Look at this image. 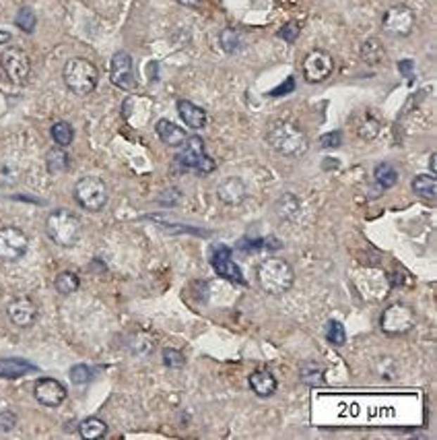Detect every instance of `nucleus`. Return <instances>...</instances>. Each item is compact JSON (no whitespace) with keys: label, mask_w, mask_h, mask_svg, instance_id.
Instances as JSON below:
<instances>
[{"label":"nucleus","mask_w":437,"mask_h":440,"mask_svg":"<svg viewBox=\"0 0 437 440\" xmlns=\"http://www.w3.org/2000/svg\"><path fill=\"white\" fill-rule=\"evenodd\" d=\"M266 143L270 145V149H274L277 153L285 157H299L310 149L308 135L297 124L287 122V120H279L268 126Z\"/></svg>","instance_id":"obj_1"},{"label":"nucleus","mask_w":437,"mask_h":440,"mask_svg":"<svg viewBox=\"0 0 437 440\" xmlns=\"http://www.w3.org/2000/svg\"><path fill=\"white\" fill-rule=\"evenodd\" d=\"M256 279H258V286L266 293L283 295V293H287L293 288L295 271H293V267L287 261L270 257V259H266V261L258 264Z\"/></svg>","instance_id":"obj_2"},{"label":"nucleus","mask_w":437,"mask_h":440,"mask_svg":"<svg viewBox=\"0 0 437 440\" xmlns=\"http://www.w3.org/2000/svg\"><path fill=\"white\" fill-rule=\"evenodd\" d=\"M46 232L52 238V242H56L62 248H72L83 232L81 219L66 211V209H56L48 215L46 219Z\"/></svg>","instance_id":"obj_3"},{"label":"nucleus","mask_w":437,"mask_h":440,"mask_svg":"<svg viewBox=\"0 0 437 440\" xmlns=\"http://www.w3.org/2000/svg\"><path fill=\"white\" fill-rule=\"evenodd\" d=\"M64 83L77 95H89L93 89L97 87L99 81V73L97 66L87 59H70L64 64L62 71Z\"/></svg>","instance_id":"obj_4"},{"label":"nucleus","mask_w":437,"mask_h":440,"mask_svg":"<svg viewBox=\"0 0 437 440\" xmlns=\"http://www.w3.org/2000/svg\"><path fill=\"white\" fill-rule=\"evenodd\" d=\"M108 186L101 178L85 176L75 184V199L85 211L97 213L108 205Z\"/></svg>","instance_id":"obj_5"},{"label":"nucleus","mask_w":437,"mask_h":440,"mask_svg":"<svg viewBox=\"0 0 437 440\" xmlns=\"http://www.w3.org/2000/svg\"><path fill=\"white\" fill-rule=\"evenodd\" d=\"M182 147H184L182 153L175 157V161H177L182 168L194 170V172H198V174H210V172L217 168L215 159L206 155V151H204V141L201 137H188L186 143Z\"/></svg>","instance_id":"obj_6"},{"label":"nucleus","mask_w":437,"mask_h":440,"mask_svg":"<svg viewBox=\"0 0 437 440\" xmlns=\"http://www.w3.org/2000/svg\"><path fill=\"white\" fill-rule=\"evenodd\" d=\"M414 312L407 304H392L381 312L379 326L386 335H405L414 326Z\"/></svg>","instance_id":"obj_7"},{"label":"nucleus","mask_w":437,"mask_h":440,"mask_svg":"<svg viewBox=\"0 0 437 440\" xmlns=\"http://www.w3.org/2000/svg\"><path fill=\"white\" fill-rule=\"evenodd\" d=\"M30 246V238L23 230L15 226L0 228V261L4 263H15L25 257Z\"/></svg>","instance_id":"obj_8"},{"label":"nucleus","mask_w":437,"mask_h":440,"mask_svg":"<svg viewBox=\"0 0 437 440\" xmlns=\"http://www.w3.org/2000/svg\"><path fill=\"white\" fill-rule=\"evenodd\" d=\"M0 66H2L4 75L8 77V81H13L15 85L27 83L31 73V60L21 48H6L0 54Z\"/></svg>","instance_id":"obj_9"},{"label":"nucleus","mask_w":437,"mask_h":440,"mask_svg":"<svg viewBox=\"0 0 437 440\" xmlns=\"http://www.w3.org/2000/svg\"><path fill=\"white\" fill-rule=\"evenodd\" d=\"M414 13L407 4H394L384 13V21L381 28L386 33L396 35V37H405L410 31L414 30Z\"/></svg>","instance_id":"obj_10"},{"label":"nucleus","mask_w":437,"mask_h":440,"mask_svg":"<svg viewBox=\"0 0 437 440\" xmlns=\"http://www.w3.org/2000/svg\"><path fill=\"white\" fill-rule=\"evenodd\" d=\"M303 79L308 83H322L334 71V60L326 50H312L301 64Z\"/></svg>","instance_id":"obj_11"},{"label":"nucleus","mask_w":437,"mask_h":440,"mask_svg":"<svg viewBox=\"0 0 437 440\" xmlns=\"http://www.w3.org/2000/svg\"><path fill=\"white\" fill-rule=\"evenodd\" d=\"M110 79L116 87L124 91H132L137 87V79H134V66H132V56L124 50L116 52L112 56L110 64Z\"/></svg>","instance_id":"obj_12"},{"label":"nucleus","mask_w":437,"mask_h":440,"mask_svg":"<svg viewBox=\"0 0 437 440\" xmlns=\"http://www.w3.org/2000/svg\"><path fill=\"white\" fill-rule=\"evenodd\" d=\"M33 397L46 408H58L66 399V389L56 379H39L33 386Z\"/></svg>","instance_id":"obj_13"},{"label":"nucleus","mask_w":437,"mask_h":440,"mask_svg":"<svg viewBox=\"0 0 437 440\" xmlns=\"http://www.w3.org/2000/svg\"><path fill=\"white\" fill-rule=\"evenodd\" d=\"M6 314L11 323L21 329H30L31 324L37 321V306L31 302L30 298H15L6 306Z\"/></svg>","instance_id":"obj_14"},{"label":"nucleus","mask_w":437,"mask_h":440,"mask_svg":"<svg viewBox=\"0 0 437 440\" xmlns=\"http://www.w3.org/2000/svg\"><path fill=\"white\" fill-rule=\"evenodd\" d=\"M210 264H213V269H215L221 277H225V279H229V281H237V283H246L243 273H241V269L232 261V250H229L227 246H219V248L213 252Z\"/></svg>","instance_id":"obj_15"},{"label":"nucleus","mask_w":437,"mask_h":440,"mask_svg":"<svg viewBox=\"0 0 437 440\" xmlns=\"http://www.w3.org/2000/svg\"><path fill=\"white\" fill-rule=\"evenodd\" d=\"M217 197L221 203L229 207H237L241 205L248 197V188H246V182L241 178H227L223 180L219 186H217Z\"/></svg>","instance_id":"obj_16"},{"label":"nucleus","mask_w":437,"mask_h":440,"mask_svg":"<svg viewBox=\"0 0 437 440\" xmlns=\"http://www.w3.org/2000/svg\"><path fill=\"white\" fill-rule=\"evenodd\" d=\"M35 370H37V366H33L31 362L23 360V358H2L0 360V379L15 381V379H21Z\"/></svg>","instance_id":"obj_17"},{"label":"nucleus","mask_w":437,"mask_h":440,"mask_svg":"<svg viewBox=\"0 0 437 440\" xmlns=\"http://www.w3.org/2000/svg\"><path fill=\"white\" fill-rule=\"evenodd\" d=\"M155 130H157L159 139H161L165 145L174 147V149L184 145L186 139H188V135L184 133V128H179L177 124H174L172 120H165V118H161V120L157 122Z\"/></svg>","instance_id":"obj_18"},{"label":"nucleus","mask_w":437,"mask_h":440,"mask_svg":"<svg viewBox=\"0 0 437 440\" xmlns=\"http://www.w3.org/2000/svg\"><path fill=\"white\" fill-rule=\"evenodd\" d=\"M250 389L258 395V397H270V395H274L277 393V389H279V382L274 379V374L270 372V370H254L252 374H250Z\"/></svg>","instance_id":"obj_19"},{"label":"nucleus","mask_w":437,"mask_h":440,"mask_svg":"<svg viewBox=\"0 0 437 440\" xmlns=\"http://www.w3.org/2000/svg\"><path fill=\"white\" fill-rule=\"evenodd\" d=\"M177 114L182 116V120L190 126V128H204L206 124V112L203 108H198L196 104L188 102V99H179L177 102Z\"/></svg>","instance_id":"obj_20"},{"label":"nucleus","mask_w":437,"mask_h":440,"mask_svg":"<svg viewBox=\"0 0 437 440\" xmlns=\"http://www.w3.org/2000/svg\"><path fill=\"white\" fill-rule=\"evenodd\" d=\"M412 192L425 201H433L437 197V182L431 174H417L412 178Z\"/></svg>","instance_id":"obj_21"},{"label":"nucleus","mask_w":437,"mask_h":440,"mask_svg":"<svg viewBox=\"0 0 437 440\" xmlns=\"http://www.w3.org/2000/svg\"><path fill=\"white\" fill-rule=\"evenodd\" d=\"M301 382L308 386H324L326 384V368L318 362H305L301 366Z\"/></svg>","instance_id":"obj_22"},{"label":"nucleus","mask_w":437,"mask_h":440,"mask_svg":"<svg viewBox=\"0 0 437 440\" xmlns=\"http://www.w3.org/2000/svg\"><path fill=\"white\" fill-rule=\"evenodd\" d=\"M361 59H363V62L372 64V66H378L379 62L386 59V50H384V46H381V42H379L378 37H369V39L363 42Z\"/></svg>","instance_id":"obj_23"},{"label":"nucleus","mask_w":437,"mask_h":440,"mask_svg":"<svg viewBox=\"0 0 437 440\" xmlns=\"http://www.w3.org/2000/svg\"><path fill=\"white\" fill-rule=\"evenodd\" d=\"M79 434L85 440H97L103 439L108 434V424L99 417H87L81 422L79 426Z\"/></svg>","instance_id":"obj_24"},{"label":"nucleus","mask_w":437,"mask_h":440,"mask_svg":"<svg viewBox=\"0 0 437 440\" xmlns=\"http://www.w3.org/2000/svg\"><path fill=\"white\" fill-rule=\"evenodd\" d=\"M79 286H81L79 275L72 273V271H62V273L56 275V279H54V288H56V292L62 293V295L75 293L79 290Z\"/></svg>","instance_id":"obj_25"},{"label":"nucleus","mask_w":437,"mask_h":440,"mask_svg":"<svg viewBox=\"0 0 437 440\" xmlns=\"http://www.w3.org/2000/svg\"><path fill=\"white\" fill-rule=\"evenodd\" d=\"M379 120L372 114H363L357 122V135L363 139V141H374L379 133Z\"/></svg>","instance_id":"obj_26"},{"label":"nucleus","mask_w":437,"mask_h":440,"mask_svg":"<svg viewBox=\"0 0 437 440\" xmlns=\"http://www.w3.org/2000/svg\"><path fill=\"white\" fill-rule=\"evenodd\" d=\"M46 166H48L50 174H60V172H64L68 168V155H66L64 147H54V149L48 151Z\"/></svg>","instance_id":"obj_27"},{"label":"nucleus","mask_w":437,"mask_h":440,"mask_svg":"<svg viewBox=\"0 0 437 440\" xmlns=\"http://www.w3.org/2000/svg\"><path fill=\"white\" fill-rule=\"evenodd\" d=\"M374 178H376L379 188L384 190V188H392L398 182V172L392 164H379L374 172Z\"/></svg>","instance_id":"obj_28"},{"label":"nucleus","mask_w":437,"mask_h":440,"mask_svg":"<svg viewBox=\"0 0 437 440\" xmlns=\"http://www.w3.org/2000/svg\"><path fill=\"white\" fill-rule=\"evenodd\" d=\"M52 139H54V143L58 147H68L72 143V139H75V130H72V126L68 124V122H56L54 126H52Z\"/></svg>","instance_id":"obj_29"},{"label":"nucleus","mask_w":437,"mask_h":440,"mask_svg":"<svg viewBox=\"0 0 437 440\" xmlns=\"http://www.w3.org/2000/svg\"><path fill=\"white\" fill-rule=\"evenodd\" d=\"M221 48L227 52V54H234L239 50V46H241V33L234 28H227V30L221 31Z\"/></svg>","instance_id":"obj_30"},{"label":"nucleus","mask_w":437,"mask_h":440,"mask_svg":"<svg viewBox=\"0 0 437 440\" xmlns=\"http://www.w3.org/2000/svg\"><path fill=\"white\" fill-rule=\"evenodd\" d=\"M324 335H326V339H328L332 346H336V348L345 346V341H347V333H345V326L338 323V321H330V323L326 324V331H324Z\"/></svg>","instance_id":"obj_31"},{"label":"nucleus","mask_w":437,"mask_h":440,"mask_svg":"<svg viewBox=\"0 0 437 440\" xmlns=\"http://www.w3.org/2000/svg\"><path fill=\"white\" fill-rule=\"evenodd\" d=\"M297 211H299V203H297V199L293 197L291 192L283 195L281 201L277 203V213H279L283 219H293V217L297 215Z\"/></svg>","instance_id":"obj_32"},{"label":"nucleus","mask_w":437,"mask_h":440,"mask_svg":"<svg viewBox=\"0 0 437 440\" xmlns=\"http://www.w3.org/2000/svg\"><path fill=\"white\" fill-rule=\"evenodd\" d=\"M15 25L21 31H25V33H31V31L35 30V13L31 8H27V6H23L17 13V17H15Z\"/></svg>","instance_id":"obj_33"},{"label":"nucleus","mask_w":437,"mask_h":440,"mask_svg":"<svg viewBox=\"0 0 437 440\" xmlns=\"http://www.w3.org/2000/svg\"><path fill=\"white\" fill-rule=\"evenodd\" d=\"M163 364L167 366V368H184L186 366V358H184V353L179 352V350H175V348H165L163 352Z\"/></svg>","instance_id":"obj_34"},{"label":"nucleus","mask_w":437,"mask_h":440,"mask_svg":"<svg viewBox=\"0 0 437 440\" xmlns=\"http://www.w3.org/2000/svg\"><path fill=\"white\" fill-rule=\"evenodd\" d=\"M91 377H93V372L89 370V366H85V364H77V366L70 368V381L75 382V384H85V382L91 381Z\"/></svg>","instance_id":"obj_35"},{"label":"nucleus","mask_w":437,"mask_h":440,"mask_svg":"<svg viewBox=\"0 0 437 440\" xmlns=\"http://www.w3.org/2000/svg\"><path fill=\"white\" fill-rule=\"evenodd\" d=\"M343 143V135L338 130H332V133H326L320 137V147L322 149H336Z\"/></svg>","instance_id":"obj_36"},{"label":"nucleus","mask_w":437,"mask_h":440,"mask_svg":"<svg viewBox=\"0 0 437 440\" xmlns=\"http://www.w3.org/2000/svg\"><path fill=\"white\" fill-rule=\"evenodd\" d=\"M17 426V415L13 411H0V432H11Z\"/></svg>","instance_id":"obj_37"},{"label":"nucleus","mask_w":437,"mask_h":440,"mask_svg":"<svg viewBox=\"0 0 437 440\" xmlns=\"http://www.w3.org/2000/svg\"><path fill=\"white\" fill-rule=\"evenodd\" d=\"M297 35H299L297 23H287L285 28H281V31H279V37H283V39H287V42H295Z\"/></svg>","instance_id":"obj_38"},{"label":"nucleus","mask_w":437,"mask_h":440,"mask_svg":"<svg viewBox=\"0 0 437 440\" xmlns=\"http://www.w3.org/2000/svg\"><path fill=\"white\" fill-rule=\"evenodd\" d=\"M398 68H400V73H407L408 77H410V71H412V62H410V60H403V62L398 64Z\"/></svg>","instance_id":"obj_39"},{"label":"nucleus","mask_w":437,"mask_h":440,"mask_svg":"<svg viewBox=\"0 0 437 440\" xmlns=\"http://www.w3.org/2000/svg\"><path fill=\"white\" fill-rule=\"evenodd\" d=\"M179 4H184V6H198L203 0H177Z\"/></svg>","instance_id":"obj_40"},{"label":"nucleus","mask_w":437,"mask_h":440,"mask_svg":"<svg viewBox=\"0 0 437 440\" xmlns=\"http://www.w3.org/2000/svg\"><path fill=\"white\" fill-rule=\"evenodd\" d=\"M429 168H431V172H437V153L429 157Z\"/></svg>","instance_id":"obj_41"},{"label":"nucleus","mask_w":437,"mask_h":440,"mask_svg":"<svg viewBox=\"0 0 437 440\" xmlns=\"http://www.w3.org/2000/svg\"><path fill=\"white\" fill-rule=\"evenodd\" d=\"M8 39H11V33H8V31L0 30V46H2V44H6Z\"/></svg>","instance_id":"obj_42"}]
</instances>
